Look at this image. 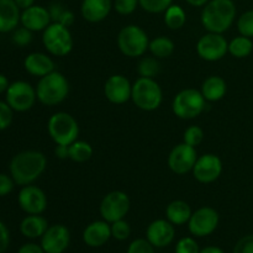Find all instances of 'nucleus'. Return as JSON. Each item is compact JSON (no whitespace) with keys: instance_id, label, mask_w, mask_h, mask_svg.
<instances>
[{"instance_id":"obj_28","label":"nucleus","mask_w":253,"mask_h":253,"mask_svg":"<svg viewBox=\"0 0 253 253\" xmlns=\"http://www.w3.org/2000/svg\"><path fill=\"white\" fill-rule=\"evenodd\" d=\"M165 24L169 30H180L187 22V14L179 5L172 4L165 11Z\"/></svg>"},{"instance_id":"obj_18","label":"nucleus","mask_w":253,"mask_h":253,"mask_svg":"<svg viewBox=\"0 0 253 253\" xmlns=\"http://www.w3.org/2000/svg\"><path fill=\"white\" fill-rule=\"evenodd\" d=\"M175 237L174 225L167 219H157L148 225L146 230V239L153 247L163 249L169 246Z\"/></svg>"},{"instance_id":"obj_15","label":"nucleus","mask_w":253,"mask_h":253,"mask_svg":"<svg viewBox=\"0 0 253 253\" xmlns=\"http://www.w3.org/2000/svg\"><path fill=\"white\" fill-rule=\"evenodd\" d=\"M71 244V232L62 224L48 226L41 237V246L44 253H63Z\"/></svg>"},{"instance_id":"obj_17","label":"nucleus","mask_w":253,"mask_h":253,"mask_svg":"<svg viewBox=\"0 0 253 253\" xmlns=\"http://www.w3.org/2000/svg\"><path fill=\"white\" fill-rule=\"evenodd\" d=\"M19 205L29 215H41L47 208V197L43 190L35 185H24L19 193Z\"/></svg>"},{"instance_id":"obj_34","label":"nucleus","mask_w":253,"mask_h":253,"mask_svg":"<svg viewBox=\"0 0 253 253\" xmlns=\"http://www.w3.org/2000/svg\"><path fill=\"white\" fill-rule=\"evenodd\" d=\"M237 30L240 35L252 39L253 37V9L245 11L237 20Z\"/></svg>"},{"instance_id":"obj_45","label":"nucleus","mask_w":253,"mask_h":253,"mask_svg":"<svg viewBox=\"0 0 253 253\" xmlns=\"http://www.w3.org/2000/svg\"><path fill=\"white\" fill-rule=\"evenodd\" d=\"M17 253H44L43 249H42L41 245H37V244H25L24 246L20 247L19 252Z\"/></svg>"},{"instance_id":"obj_2","label":"nucleus","mask_w":253,"mask_h":253,"mask_svg":"<svg viewBox=\"0 0 253 253\" xmlns=\"http://www.w3.org/2000/svg\"><path fill=\"white\" fill-rule=\"evenodd\" d=\"M236 14L234 0H210L203 6L200 20L208 32L224 34L232 26Z\"/></svg>"},{"instance_id":"obj_10","label":"nucleus","mask_w":253,"mask_h":253,"mask_svg":"<svg viewBox=\"0 0 253 253\" xmlns=\"http://www.w3.org/2000/svg\"><path fill=\"white\" fill-rule=\"evenodd\" d=\"M219 221L220 215L214 208L202 207L193 211L188 221V229L193 236L207 237L217 229Z\"/></svg>"},{"instance_id":"obj_36","label":"nucleus","mask_w":253,"mask_h":253,"mask_svg":"<svg viewBox=\"0 0 253 253\" xmlns=\"http://www.w3.org/2000/svg\"><path fill=\"white\" fill-rule=\"evenodd\" d=\"M137 6H140L138 0H114L113 1V9L124 16L132 14Z\"/></svg>"},{"instance_id":"obj_47","label":"nucleus","mask_w":253,"mask_h":253,"mask_svg":"<svg viewBox=\"0 0 253 253\" xmlns=\"http://www.w3.org/2000/svg\"><path fill=\"white\" fill-rule=\"evenodd\" d=\"M15 2H16L17 6L20 7L21 10H25L27 9V7L32 6V5H35V0H15Z\"/></svg>"},{"instance_id":"obj_32","label":"nucleus","mask_w":253,"mask_h":253,"mask_svg":"<svg viewBox=\"0 0 253 253\" xmlns=\"http://www.w3.org/2000/svg\"><path fill=\"white\" fill-rule=\"evenodd\" d=\"M138 4L150 14H161L173 4V0H138Z\"/></svg>"},{"instance_id":"obj_49","label":"nucleus","mask_w":253,"mask_h":253,"mask_svg":"<svg viewBox=\"0 0 253 253\" xmlns=\"http://www.w3.org/2000/svg\"><path fill=\"white\" fill-rule=\"evenodd\" d=\"M9 82H7L6 77L2 76V74H0V94L4 93V91L7 90V88H9Z\"/></svg>"},{"instance_id":"obj_44","label":"nucleus","mask_w":253,"mask_h":253,"mask_svg":"<svg viewBox=\"0 0 253 253\" xmlns=\"http://www.w3.org/2000/svg\"><path fill=\"white\" fill-rule=\"evenodd\" d=\"M74 20H76V16H74L73 12H72L71 10L66 9L63 11V14L61 15V17H59L58 21H57V22H58V24H61V25H63V26H66V27H71L72 25H73Z\"/></svg>"},{"instance_id":"obj_14","label":"nucleus","mask_w":253,"mask_h":253,"mask_svg":"<svg viewBox=\"0 0 253 253\" xmlns=\"http://www.w3.org/2000/svg\"><path fill=\"white\" fill-rule=\"evenodd\" d=\"M193 175L202 184H209L219 179L222 173V162L219 156L205 153L199 156L193 168Z\"/></svg>"},{"instance_id":"obj_11","label":"nucleus","mask_w":253,"mask_h":253,"mask_svg":"<svg viewBox=\"0 0 253 253\" xmlns=\"http://www.w3.org/2000/svg\"><path fill=\"white\" fill-rule=\"evenodd\" d=\"M197 53L207 62L220 61L229 53V42L222 34L208 32L197 42Z\"/></svg>"},{"instance_id":"obj_8","label":"nucleus","mask_w":253,"mask_h":253,"mask_svg":"<svg viewBox=\"0 0 253 253\" xmlns=\"http://www.w3.org/2000/svg\"><path fill=\"white\" fill-rule=\"evenodd\" d=\"M42 43L49 54L54 57H64L73 49V37L69 27L58 22H51L42 35Z\"/></svg>"},{"instance_id":"obj_9","label":"nucleus","mask_w":253,"mask_h":253,"mask_svg":"<svg viewBox=\"0 0 253 253\" xmlns=\"http://www.w3.org/2000/svg\"><path fill=\"white\" fill-rule=\"evenodd\" d=\"M130 207L131 202L128 195L121 190H114L103 198L99 207V212L103 220L113 224L118 220L125 219L127 212L130 211Z\"/></svg>"},{"instance_id":"obj_38","label":"nucleus","mask_w":253,"mask_h":253,"mask_svg":"<svg viewBox=\"0 0 253 253\" xmlns=\"http://www.w3.org/2000/svg\"><path fill=\"white\" fill-rule=\"evenodd\" d=\"M126 253H155V247L147 239H137L128 245Z\"/></svg>"},{"instance_id":"obj_33","label":"nucleus","mask_w":253,"mask_h":253,"mask_svg":"<svg viewBox=\"0 0 253 253\" xmlns=\"http://www.w3.org/2000/svg\"><path fill=\"white\" fill-rule=\"evenodd\" d=\"M203 140H204V131H203L200 126L197 125L189 126L184 131V135H183V142H185L189 146H193L195 148L203 142Z\"/></svg>"},{"instance_id":"obj_35","label":"nucleus","mask_w":253,"mask_h":253,"mask_svg":"<svg viewBox=\"0 0 253 253\" xmlns=\"http://www.w3.org/2000/svg\"><path fill=\"white\" fill-rule=\"evenodd\" d=\"M111 227V236L118 241H125L130 237L131 227L130 224L125 220H118V221L110 224Z\"/></svg>"},{"instance_id":"obj_26","label":"nucleus","mask_w":253,"mask_h":253,"mask_svg":"<svg viewBox=\"0 0 253 253\" xmlns=\"http://www.w3.org/2000/svg\"><path fill=\"white\" fill-rule=\"evenodd\" d=\"M48 229V222L41 215H29L20 224V231L27 239H39Z\"/></svg>"},{"instance_id":"obj_7","label":"nucleus","mask_w":253,"mask_h":253,"mask_svg":"<svg viewBox=\"0 0 253 253\" xmlns=\"http://www.w3.org/2000/svg\"><path fill=\"white\" fill-rule=\"evenodd\" d=\"M207 100L202 91L194 88L180 90L172 101V110L177 118L182 120H193L205 110Z\"/></svg>"},{"instance_id":"obj_19","label":"nucleus","mask_w":253,"mask_h":253,"mask_svg":"<svg viewBox=\"0 0 253 253\" xmlns=\"http://www.w3.org/2000/svg\"><path fill=\"white\" fill-rule=\"evenodd\" d=\"M20 22L30 31L37 32L44 31L52 22V19L47 7L41 6V5H32L22 10Z\"/></svg>"},{"instance_id":"obj_23","label":"nucleus","mask_w":253,"mask_h":253,"mask_svg":"<svg viewBox=\"0 0 253 253\" xmlns=\"http://www.w3.org/2000/svg\"><path fill=\"white\" fill-rule=\"evenodd\" d=\"M21 12L15 0H0V32H10L17 27Z\"/></svg>"},{"instance_id":"obj_16","label":"nucleus","mask_w":253,"mask_h":253,"mask_svg":"<svg viewBox=\"0 0 253 253\" xmlns=\"http://www.w3.org/2000/svg\"><path fill=\"white\" fill-rule=\"evenodd\" d=\"M132 84L127 77L123 74H114L106 79L104 84V95L111 104L121 105L131 100Z\"/></svg>"},{"instance_id":"obj_30","label":"nucleus","mask_w":253,"mask_h":253,"mask_svg":"<svg viewBox=\"0 0 253 253\" xmlns=\"http://www.w3.org/2000/svg\"><path fill=\"white\" fill-rule=\"evenodd\" d=\"M91 156H93V147L86 141L77 140L72 145H69V160H72L73 162H88Z\"/></svg>"},{"instance_id":"obj_42","label":"nucleus","mask_w":253,"mask_h":253,"mask_svg":"<svg viewBox=\"0 0 253 253\" xmlns=\"http://www.w3.org/2000/svg\"><path fill=\"white\" fill-rule=\"evenodd\" d=\"M14 179L10 178L9 175L1 174L0 173V197L7 195L14 188Z\"/></svg>"},{"instance_id":"obj_24","label":"nucleus","mask_w":253,"mask_h":253,"mask_svg":"<svg viewBox=\"0 0 253 253\" xmlns=\"http://www.w3.org/2000/svg\"><path fill=\"white\" fill-rule=\"evenodd\" d=\"M203 96L207 101H219L226 95L227 93V84L222 77L219 76H210L203 82L202 84Z\"/></svg>"},{"instance_id":"obj_27","label":"nucleus","mask_w":253,"mask_h":253,"mask_svg":"<svg viewBox=\"0 0 253 253\" xmlns=\"http://www.w3.org/2000/svg\"><path fill=\"white\" fill-rule=\"evenodd\" d=\"M174 42L166 36H158L151 40L150 46H148V51L151 52V54L158 59L170 57L174 52Z\"/></svg>"},{"instance_id":"obj_50","label":"nucleus","mask_w":253,"mask_h":253,"mask_svg":"<svg viewBox=\"0 0 253 253\" xmlns=\"http://www.w3.org/2000/svg\"><path fill=\"white\" fill-rule=\"evenodd\" d=\"M190 6L194 7H203L204 5H207V2H209L210 0H185Z\"/></svg>"},{"instance_id":"obj_5","label":"nucleus","mask_w":253,"mask_h":253,"mask_svg":"<svg viewBox=\"0 0 253 253\" xmlns=\"http://www.w3.org/2000/svg\"><path fill=\"white\" fill-rule=\"evenodd\" d=\"M150 46L148 35L137 25H127L119 31L118 47L121 53L130 58L142 57Z\"/></svg>"},{"instance_id":"obj_41","label":"nucleus","mask_w":253,"mask_h":253,"mask_svg":"<svg viewBox=\"0 0 253 253\" xmlns=\"http://www.w3.org/2000/svg\"><path fill=\"white\" fill-rule=\"evenodd\" d=\"M232 253H253V235L241 237L235 245Z\"/></svg>"},{"instance_id":"obj_37","label":"nucleus","mask_w":253,"mask_h":253,"mask_svg":"<svg viewBox=\"0 0 253 253\" xmlns=\"http://www.w3.org/2000/svg\"><path fill=\"white\" fill-rule=\"evenodd\" d=\"M175 253H200L199 245L193 237H183L177 242Z\"/></svg>"},{"instance_id":"obj_22","label":"nucleus","mask_w":253,"mask_h":253,"mask_svg":"<svg viewBox=\"0 0 253 253\" xmlns=\"http://www.w3.org/2000/svg\"><path fill=\"white\" fill-rule=\"evenodd\" d=\"M24 67L31 76L42 78L54 71V62L48 54L34 52L25 58Z\"/></svg>"},{"instance_id":"obj_4","label":"nucleus","mask_w":253,"mask_h":253,"mask_svg":"<svg viewBox=\"0 0 253 253\" xmlns=\"http://www.w3.org/2000/svg\"><path fill=\"white\" fill-rule=\"evenodd\" d=\"M131 100L143 111H153L161 106L163 101V91L155 78L140 77L132 84Z\"/></svg>"},{"instance_id":"obj_31","label":"nucleus","mask_w":253,"mask_h":253,"mask_svg":"<svg viewBox=\"0 0 253 253\" xmlns=\"http://www.w3.org/2000/svg\"><path fill=\"white\" fill-rule=\"evenodd\" d=\"M160 62L156 57H143L137 64V73L143 78H155L160 73Z\"/></svg>"},{"instance_id":"obj_48","label":"nucleus","mask_w":253,"mask_h":253,"mask_svg":"<svg viewBox=\"0 0 253 253\" xmlns=\"http://www.w3.org/2000/svg\"><path fill=\"white\" fill-rule=\"evenodd\" d=\"M200 253H225V252L217 246H207L203 250H200Z\"/></svg>"},{"instance_id":"obj_6","label":"nucleus","mask_w":253,"mask_h":253,"mask_svg":"<svg viewBox=\"0 0 253 253\" xmlns=\"http://www.w3.org/2000/svg\"><path fill=\"white\" fill-rule=\"evenodd\" d=\"M48 135L56 145H72L78 140L79 125L76 119L66 111L54 113L47 124Z\"/></svg>"},{"instance_id":"obj_25","label":"nucleus","mask_w":253,"mask_h":253,"mask_svg":"<svg viewBox=\"0 0 253 253\" xmlns=\"http://www.w3.org/2000/svg\"><path fill=\"white\" fill-rule=\"evenodd\" d=\"M192 214V208L184 200H173L166 208V219L174 226L188 224Z\"/></svg>"},{"instance_id":"obj_21","label":"nucleus","mask_w":253,"mask_h":253,"mask_svg":"<svg viewBox=\"0 0 253 253\" xmlns=\"http://www.w3.org/2000/svg\"><path fill=\"white\" fill-rule=\"evenodd\" d=\"M113 10V0H83L81 5V14L85 21L96 24L109 16Z\"/></svg>"},{"instance_id":"obj_20","label":"nucleus","mask_w":253,"mask_h":253,"mask_svg":"<svg viewBox=\"0 0 253 253\" xmlns=\"http://www.w3.org/2000/svg\"><path fill=\"white\" fill-rule=\"evenodd\" d=\"M111 227L109 222L105 220H98L93 221L84 229L83 231V241L86 246L98 249L108 244L111 239Z\"/></svg>"},{"instance_id":"obj_46","label":"nucleus","mask_w":253,"mask_h":253,"mask_svg":"<svg viewBox=\"0 0 253 253\" xmlns=\"http://www.w3.org/2000/svg\"><path fill=\"white\" fill-rule=\"evenodd\" d=\"M54 156L59 160H67L69 158V146L67 145H56L54 147Z\"/></svg>"},{"instance_id":"obj_39","label":"nucleus","mask_w":253,"mask_h":253,"mask_svg":"<svg viewBox=\"0 0 253 253\" xmlns=\"http://www.w3.org/2000/svg\"><path fill=\"white\" fill-rule=\"evenodd\" d=\"M12 123V109L7 103L0 101V130H5Z\"/></svg>"},{"instance_id":"obj_29","label":"nucleus","mask_w":253,"mask_h":253,"mask_svg":"<svg viewBox=\"0 0 253 253\" xmlns=\"http://www.w3.org/2000/svg\"><path fill=\"white\" fill-rule=\"evenodd\" d=\"M253 51V42L250 37L240 36L235 37L229 42V53L235 58H246Z\"/></svg>"},{"instance_id":"obj_40","label":"nucleus","mask_w":253,"mask_h":253,"mask_svg":"<svg viewBox=\"0 0 253 253\" xmlns=\"http://www.w3.org/2000/svg\"><path fill=\"white\" fill-rule=\"evenodd\" d=\"M12 41L17 46H27L32 41V31H30L29 29H26L24 26L20 27V29H16L14 35H12Z\"/></svg>"},{"instance_id":"obj_3","label":"nucleus","mask_w":253,"mask_h":253,"mask_svg":"<svg viewBox=\"0 0 253 253\" xmlns=\"http://www.w3.org/2000/svg\"><path fill=\"white\" fill-rule=\"evenodd\" d=\"M69 93V83L61 72L52 73L40 78L36 85L37 100L46 106H54L63 103Z\"/></svg>"},{"instance_id":"obj_13","label":"nucleus","mask_w":253,"mask_h":253,"mask_svg":"<svg viewBox=\"0 0 253 253\" xmlns=\"http://www.w3.org/2000/svg\"><path fill=\"white\" fill-rule=\"evenodd\" d=\"M198 160L197 148L185 142L174 146L168 156V167L175 174H187L192 172Z\"/></svg>"},{"instance_id":"obj_1","label":"nucleus","mask_w":253,"mask_h":253,"mask_svg":"<svg viewBox=\"0 0 253 253\" xmlns=\"http://www.w3.org/2000/svg\"><path fill=\"white\" fill-rule=\"evenodd\" d=\"M47 167L46 156L39 151H24L15 156L10 163V173L19 185H29L41 177Z\"/></svg>"},{"instance_id":"obj_12","label":"nucleus","mask_w":253,"mask_h":253,"mask_svg":"<svg viewBox=\"0 0 253 253\" xmlns=\"http://www.w3.org/2000/svg\"><path fill=\"white\" fill-rule=\"evenodd\" d=\"M36 99V88L24 81L14 82L6 90V103L15 111L30 110Z\"/></svg>"},{"instance_id":"obj_43","label":"nucleus","mask_w":253,"mask_h":253,"mask_svg":"<svg viewBox=\"0 0 253 253\" xmlns=\"http://www.w3.org/2000/svg\"><path fill=\"white\" fill-rule=\"evenodd\" d=\"M9 244H10L9 230H7L6 226L0 221V253L6 251L7 247H9Z\"/></svg>"}]
</instances>
